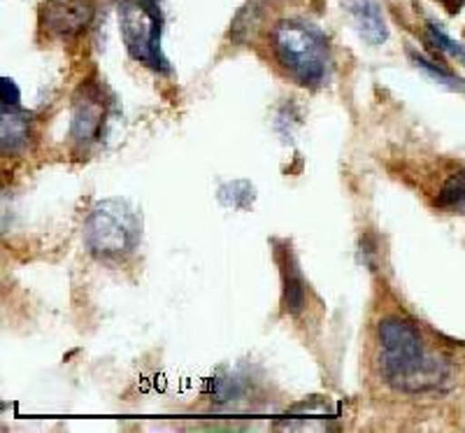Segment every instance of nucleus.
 <instances>
[{
    "instance_id": "obj_10",
    "label": "nucleus",
    "mask_w": 465,
    "mask_h": 433,
    "mask_svg": "<svg viewBox=\"0 0 465 433\" xmlns=\"http://www.w3.org/2000/svg\"><path fill=\"white\" fill-rule=\"evenodd\" d=\"M410 58H412V64L417 65L419 70H423V73L429 75L430 80L440 82V85H444L451 91H465V82L460 80V77H454V75L447 73V70L440 68V65H435L433 61H429V58L421 56V54H417L414 49H410Z\"/></svg>"
},
{
    "instance_id": "obj_1",
    "label": "nucleus",
    "mask_w": 465,
    "mask_h": 433,
    "mask_svg": "<svg viewBox=\"0 0 465 433\" xmlns=\"http://www.w3.org/2000/svg\"><path fill=\"white\" fill-rule=\"evenodd\" d=\"M381 345L380 370L393 389L417 391L435 389L450 376L447 366L426 352L421 333L412 322L401 317H386L377 327Z\"/></svg>"
},
{
    "instance_id": "obj_4",
    "label": "nucleus",
    "mask_w": 465,
    "mask_h": 433,
    "mask_svg": "<svg viewBox=\"0 0 465 433\" xmlns=\"http://www.w3.org/2000/svg\"><path fill=\"white\" fill-rule=\"evenodd\" d=\"M163 7L159 0H124L119 7V31L133 61L153 73H170L161 37H163Z\"/></svg>"
},
{
    "instance_id": "obj_3",
    "label": "nucleus",
    "mask_w": 465,
    "mask_h": 433,
    "mask_svg": "<svg viewBox=\"0 0 465 433\" xmlns=\"http://www.w3.org/2000/svg\"><path fill=\"white\" fill-rule=\"evenodd\" d=\"M143 238V216L128 201H98L84 219V245L105 261L126 259Z\"/></svg>"
},
{
    "instance_id": "obj_7",
    "label": "nucleus",
    "mask_w": 465,
    "mask_h": 433,
    "mask_svg": "<svg viewBox=\"0 0 465 433\" xmlns=\"http://www.w3.org/2000/svg\"><path fill=\"white\" fill-rule=\"evenodd\" d=\"M282 306H284L286 315H301L307 306V289L305 277L301 273L296 257L289 247L282 252Z\"/></svg>"
},
{
    "instance_id": "obj_9",
    "label": "nucleus",
    "mask_w": 465,
    "mask_h": 433,
    "mask_svg": "<svg viewBox=\"0 0 465 433\" xmlns=\"http://www.w3.org/2000/svg\"><path fill=\"white\" fill-rule=\"evenodd\" d=\"M0 145L5 154H19L28 145V115L16 107H3L0 122Z\"/></svg>"
},
{
    "instance_id": "obj_14",
    "label": "nucleus",
    "mask_w": 465,
    "mask_h": 433,
    "mask_svg": "<svg viewBox=\"0 0 465 433\" xmlns=\"http://www.w3.org/2000/svg\"><path fill=\"white\" fill-rule=\"evenodd\" d=\"M0 98H3V107H19L22 103V91L12 77L0 80Z\"/></svg>"
},
{
    "instance_id": "obj_12",
    "label": "nucleus",
    "mask_w": 465,
    "mask_h": 433,
    "mask_svg": "<svg viewBox=\"0 0 465 433\" xmlns=\"http://www.w3.org/2000/svg\"><path fill=\"white\" fill-rule=\"evenodd\" d=\"M219 201L228 207H247V203L254 201V186L244 180L228 182L219 189Z\"/></svg>"
},
{
    "instance_id": "obj_2",
    "label": "nucleus",
    "mask_w": 465,
    "mask_h": 433,
    "mask_svg": "<svg viewBox=\"0 0 465 433\" xmlns=\"http://www.w3.org/2000/svg\"><path fill=\"white\" fill-rule=\"evenodd\" d=\"M272 52L282 68L302 86H319L331 73L328 37L301 19H282L275 24Z\"/></svg>"
},
{
    "instance_id": "obj_8",
    "label": "nucleus",
    "mask_w": 465,
    "mask_h": 433,
    "mask_svg": "<svg viewBox=\"0 0 465 433\" xmlns=\"http://www.w3.org/2000/svg\"><path fill=\"white\" fill-rule=\"evenodd\" d=\"M347 7L365 43L375 45V47L386 43L389 26H386L384 15H381L380 5H377L375 0H349Z\"/></svg>"
},
{
    "instance_id": "obj_11",
    "label": "nucleus",
    "mask_w": 465,
    "mask_h": 433,
    "mask_svg": "<svg viewBox=\"0 0 465 433\" xmlns=\"http://www.w3.org/2000/svg\"><path fill=\"white\" fill-rule=\"evenodd\" d=\"M440 207H465V170L454 173L438 194Z\"/></svg>"
},
{
    "instance_id": "obj_5",
    "label": "nucleus",
    "mask_w": 465,
    "mask_h": 433,
    "mask_svg": "<svg viewBox=\"0 0 465 433\" xmlns=\"http://www.w3.org/2000/svg\"><path fill=\"white\" fill-rule=\"evenodd\" d=\"M107 106L103 98V89L98 85H84L73 103V122H70V137L74 143L86 147L101 136L105 124Z\"/></svg>"
},
{
    "instance_id": "obj_13",
    "label": "nucleus",
    "mask_w": 465,
    "mask_h": 433,
    "mask_svg": "<svg viewBox=\"0 0 465 433\" xmlns=\"http://www.w3.org/2000/svg\"><path fill=\"white\" fill-rule=\"evenodd\" d=\"M426 33H429V40L440 49V52H444L447 56L456 58L459 64L465 65V45H460L459 40H451L438 24H429V26H426Z\"/></svg>"
},
{
    "instance_id": "obj_15",
    "label": "nucleus",
    "mask_w": 465,
    "mask_h": 433,
    "mask_svg": "<svg viewBox=\"0 0 465 433\" xmlns=\"http://www.w3.org/2000/svg\"><path fill=\"white\" fill-rule=\"evenodd\" d=\"M456 3H463V0H456Z\"/></svg>"
},
{
    "instance_id": "obj_6",
    "label": "nucleus",
    "mask_w": 465,
    "mask_h": 433,
    "mask_svg": "<svg viewBox=\"0 0 465 433\" xmlns=\"http://www.w3.org/2000/svg\"><path fill=\"white\" fill-rule=\"evenodd\" d=\"M94 16L91 0H47L40 7V26L54 37H73Z\"/></svg>"
}]
</instances>
